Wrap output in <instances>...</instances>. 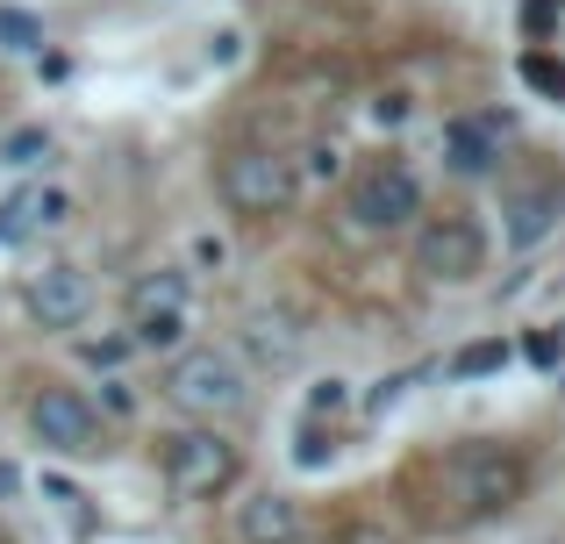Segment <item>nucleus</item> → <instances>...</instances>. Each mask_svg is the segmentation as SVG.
I'll return each mask as SVG.
<instances>
[{
  "mask_svg": "<svg viewBox=\"0 0 565 544\" xmlns=\"http://www.w3.org/2000/svg\"><path fill=\"white\" fill-rule=\"evenodd\" d=\"M215 186L236 215H287L294 194H301V166L287 151H273V143H244V151L222 158Z\"/></svg>",
  "mask_w": 565,
  "mask_h": 544,
  "instance_id": "3",
  "label": "nucleus"
},
{
  "mask_svg": "<svg viewBox=\"0 0 565 544\" xmlns=\"http://www.w3.org/2000/svg\"><path fill=\"white\" fill-rule=\"evenodd\" d=\"M523 79L537 86L544 100H565V65H558V57H544V51H523Z\"/></svg>",
  "mask_w": 565,
  "mask_h": 544,
  "instance_id": "17",
  "label": "nucleus"
},
{
  "mask_svg": "<svg viewBox=\"0 0 565 544\" xmlns=\"http://www.w3.org/2000/svg\"><path fill=\"white\" fill-rule=\"evenodd\" d=\"M373 115H380V122H408V100H401V94H386Z\"/></svg>",
  "mask_w": 565,
  "mask_h": 544,
  "instance_id": "26",
  "label": "nucleus"
},
{
  "mask_svg": "<svg viewBox=\"0 0 565 544\" xmlns=\"http://www.w3.org/2000/svg\"><path fill=\"white\" fill-rule=\"evenodd\" d=\"M166 394H172V408L193 416V423H230V416H244V408H250V373H244L236 351L193 344V351L172 359Z\"/></svg>",
  "mask_w": 565,
  "mask_h": 544,
  "instance_id": "2",
  "label": "nucleus"
},
{
  "mask_svg": "<svg viewBox=\"0 0 565 544\" xmlns=\"http://www.w3.org/2000/svg\"><path fill=\"white\" fill-rule=\"evenodd\" d=\"M186 322H193V294L186 273H143L129 287V351H180L186 344Z\"/></svg>",
  "mask_w": 565,
  "mask_h": 544,
  "instance_id": "7",
  "label": "nucleus"
},
{
  "mask_svg": "<svg viewBox=\"0 0 565 544\" xmlns=\"http://www.w3.org/2000/svg\"><path fill=\"white\" fill-rule=\"evenodd\" d=\"M552 14H558L552 0H530V14H523V22H530V36H544V29H552Z\"/></svg>",
  "mask_w": 565,
  "mask_h": 544,
  "instance_id": "24",
  "label": "nucleus"
},
{
  "mask_svg": "<svg viewBox=\"0 0 565 544\" xmlns=\"http://www.w3.org/2000/svg\"><path fill=\"white\" fill-rule=\"evenodd\" d=\"M43 51V22L29 8H0V57H29Z\"/></svg>",
  "mask_w": 565,
  "mask_h": 544,
  "instance_id": "15",
  "label": "nucleus"
},
{
  "mask_svg": "<svg viewBox=\"0 0 565 544\" xmlns=\"http://www.w3.org/2000/svg\"><path fill=\"white\" fill-rule=\"evenodd\" d=\"M429 488H437V516L487 523V516H501V509L523 502L530 466H523V451H515V445H458L451 459H437Z\"/></svg>",
  "mask_w": 565,
  "mask_h": 544,
  "instance_id": "1",
  "label": "nucleus"
},
{
  "mask_svg": "<svg viewBox=\"0 0 565 544\" xmlns=\"http://www.w3.org/2000/svg\"><path fill=\"white\" fill-rule=\"evenodd\" d=\"M337 166H344V151H337V143H308V172H316V180H330Z\"/></svg>",
  "mask_w": 565,
  "mask_h": 544,
  "instance_id": "21",
  "label": "nucleus"
},
{
  "mask_svg": "<svg viewBox=\"0 0 565 544\" xmlns=\"http://www.w3.org/2000/svg\"><path fill=\"white\" fill-rule=\"evenodd\" d=\"M193 258H201V266H222L230 252H222V237H193Z\"/></svg>",
  "mask_w": 565,
  "mask_h": 544,
  "instance_id": "25",
  "label": "nucleus"
},
{
  "mask_svg": "<svg viewBox=\"0 0 565 544\" xmlns=\"http://www.w3.org/2000/svg\"><path fill=\"white\" fill-rule=\"evenodd\" d=\"M51 129H14L8 143H0V166H14V172H29V166H51Z\"/></svg>",
  "mask_w": 565,
  "mask_h": 544,
  "instance_id": "16",
  "label": "nucleus"
},
{
  "mask_svg": "<svg viewBox=\"0 0 565 544\" xmlns=\"http://www.w3.org/2000/svg\"><path fill=\"white\" fill-rule=\"evenodd\" d=\"M415 273L429 287H472L487 273V230L472 223L466 209H444L415 230Z\"/></svg>",
  "mask_w": 565,
  "mask_h": 544,
  "instance_id": "6",
  "label": "nucleus"
},
{
  "mask_svg": "<svg viewBox=\"0 0 565 544\" xmlns=\"http://www.w3.org/2000/svg\"><path fill=\"white\" fill-rule=\"evenodd\" d=\"M444 166H451L458 180H487V172L501 166V122L494 115H458V122H444Z\"/></svg>",
  "mask_w": 565,
  "mask_h": 544,
  "instance_id": "14",
  "label": "nucleus"
},
{
  "mask_svg": "<svg viewBox=\"0 0 565 544\" xmlns=\"http://www.w3.org/2000/svg\"><path fill=\"white\" fill-rule=\"evenodd\" d=\"M308 523H301V502L279 488H250L236 502V544H301Z\"/></svg>",
  "mask_w": 565,
  "mask_h": 544,
  "instance_id": "13",
  "label": "nucleus"
},
{
  "mask_svg": "<svg viewBox=\"0 0 565 544\" xmlns=\"http://www.w3.org/2000/svg\"><path fill=\"white\" fill-rule=\"evenodd\" d=\"M344 215H351V230H365V237H394V230H408L415 215H423V180H415L401 158H373V166L351 180Z\"/></svg>",
  "mask_w": 565,
  "mask_h": 544,
  "instance_id": "5",
  "label": "nucleus"
},
{
  "mask_svg": "<svg viewBox=\"0 0 565 544\" xmlns=\"http://www.w3.org/2000/svg\"><path fill=\"white\" fill-rule=\"evenodd\" d=\"M29 437H36L51 459H94L100 451V408L79 387H43L29 402Z\"/></svg>",
  "mask_w": 565,
  "mask_h": 544,
  "instance_id": "8",
  "label": "nucleus"
},
{
  "mask_svg": "<svg viewBox=\"0 0 565 544\" xmlns=\"http://www.w3.org/2000/svg\"><path fill=\"white\" fill-rule=\"evenodd\" d=\"M158 459H166L172 494H186V502H207V494L236 488V473H244L236 445L215 430V423H186V430H172L166 445H158Z\"/></svg>",
  "mask_w": 565,
  "mask_h": 544,
  "instance_id": "4",
  "label": "nucleus"
},
{
  "mask_svg": "<svg viewBox=\"0 0 565 544\" xmlns=\"http://www.w3.org/2000/svg\"><path fill=\"white\" fill-rule=\"evenodd\" d=\"M22 316L36 322V330H79V322L94 316V279H86V266L51 258V266L22 273Z\"/></svg>",
  "mask_w": 565,
  "mask_h": 544,
  "instance_id": "9",
  "label": "nucleus"
},
{
  "mask_svg": "<svg viewBox=\"0 0 565 544\" xmlns=\"http://www.w3.org/2000/svg\"><path fill=\"white\" fill-rule=\"evenodd\" d=\"M8 494H14V466L0 459V502H8Z\"/></svg>",
  "mask_w": 565,
  "mask_h": 544,
  "instance_id": "28",
  "label": "nucleus"
},
{
  "mask_svg": "<svg viewBox=\"0 0 565 544\" xmlns=\"http://www.w3.org/2000/svg\"><path fill=\"white\" fill-rule=\"evenodd\" d=\"M344 408H351V380L344 373H330V380L308 387V416H344Z\"/></svg>",
  "mask_w": 565,
  "mask_h": 544,
  "instance_id": "18",
  "label": "nucleus"
},
{
  "mask_svg": "<svg viewBox=\"0 0 565 544\" xmlns=\"http://www.w3.org/2000/svg\"><path fill=\"white\" fill-rule=\"evenodd\" d=\"M494 365H509V344H472V351H458L451 373H494Z\"/></svg>",
  "mask_w": 565,
  "mask_h": 544,
  "instance_id": "20",
  "label": "nucleus"
},
{
  "mask_svg": "<svg viewBox=\"0 0 565 544\" xmlns=\"http://www.w3.org/2000/svg\"><path fill=\"white\" fill-rule=\"evenodd\" d=\"M72 215H79V201H72V186L57 180H36L22 186V194L0 201V244H29V237H51V230H65Z\"/></svg>",
  "mask_w": 565,
  "mask_h": 544,
  "instance_id": "11",
  "label": "nucleus"
},
{
  "mask_svg": "<svg viewBox=\"0 0 565 544\" xmlns=\"http://www.w3.org/2000/svg\"><path fill=\"white\" fill-rule=\"evenodd\" d=\"M558 223H565V180L558 172L501 186V237H509L515 252H537L544 237H558Z\"/></svg>",
  "mask_w": 565,
  "mask_h": 544,
  "instance_id": "10",
  "label": "nucleus"
},
{
  "mask_svg": "<svg viewBox=\"0 0 565 544\" xmlns=\"http://www.w3.org/2000/svg\"><path fill=\"white\" fill-rule=\"evenodd\" d=\"M322 459H337V451H322V437L308 430V437H301V466H322Z\"/></svg>",
  "mask_w": 565,
  "mask_h": 544,
  "instance_id": "27",
  "label": "nucleus"
},
{
  "mask_svg": "<svg viewBox=\"0 0 565 544\" xmlns=\"http://www.w3.org/2000/svg\"><path fill=\"white\" fill-rule=\"evenodd\" d=\"M108 408H115V416H137V394H129V380H108Z\"/></svg>",
  "mask_w": 565,
  "mask_h": 544,
  "instance_id": "22",
  "label": "nucleus"
},
{
  "mask_svg": "<svg viewBox=\"0 0 565 544\" xmlns=\"http://www.w3.org/2000/svg\"><path fill=\"white\" fill-rule=\"evenodd\" d=\"M236 344H244V359L258 365V373H294L308 351V330L287 316V308H250L244 330H236Z\"/></svg>",
  "mask_w": 565,
  "mask_h": 544,
  "instance_id": "12",
  "label": "nucleus"
},
{
  "mask_svg": "<svg viewBox=\"0 0 565 544\" xmlns=\"http://www.w3.org/2000/svg\"><path fill=\"white\" fill-rule=\"evenodd\" d=\"M530 359H537V365H558L565 359V337H537V344H530Z\"/></svg>",
  "mask_w": 565,
  "mask_h": 544,
  "instance_id": "23",
  "label": "nucleus"
},
{
  "mask_svg": "<svg viewBox=\"0 0 565 544\" xmlns=\"http://www.w3.org/2000/svg\"><path fill=\"white\" fill-rule=\"evenodd\" d=\"M79 359L94 365V373H115V365L129 359V337H86V344H79Z\"/></svg>",
  "mask_w": 565,
  "mask_h": 544,
  "instance_id": "19",
  "label": "nucleus"
}]
</instances>
